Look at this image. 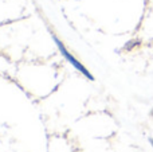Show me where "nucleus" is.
<instances>
[{"instance_id":"obj_1","label":"nucleus","mask_w":153,"mask_h":152,"mask_svg":"<svg viewBox=\"0 0 153 152\" xmlns=\"http://www.w3.org/2000/svg\"><path fill=\"white\" fill-rule=\"evenodd\" d=\"M55 42H56V46H58L59 51H61V53H62V55H63V57H65V58H66V59H67V61H69V62H70V63H71V65H73V66H74V67H75V69H76V70H79V72H81V73H83V74H85V75H86V77H87V78H89V80H93L91 74H90V73H89V72H87V70H86V69H85V67H83V66H82V65H81V63H79V62H78V61H76V59L74 58V57H73V55H71V54H70V53H69V51H67V50H66V48H65V46H63V45H62V43H61V42H59V40H58V39H55Z\"/></svg>"},{"instance_id":"obj_2","label":"nucleus","mask_w":153,"mask_h":152,"mask_svg":"<svg viewBox=\"0 0 153 152\" xmlns=\"http://www.w3.org/2000/svg\"><path fill=\"white\" fill-rule=\"evenodd\" d=\"M152 144H153V142H152Z\"/></svg>"}]
</instances>
